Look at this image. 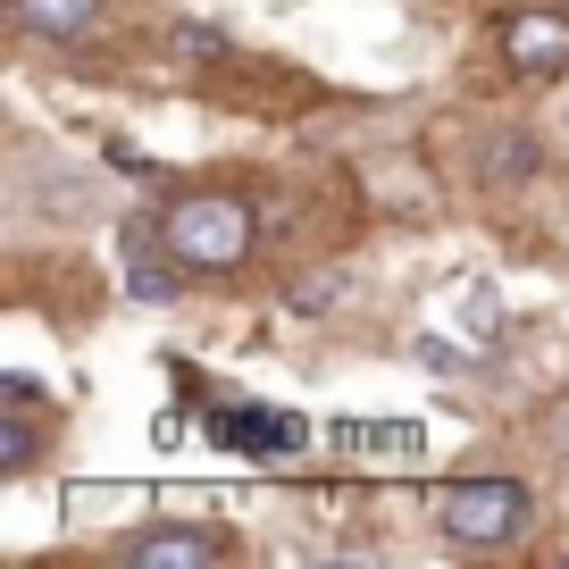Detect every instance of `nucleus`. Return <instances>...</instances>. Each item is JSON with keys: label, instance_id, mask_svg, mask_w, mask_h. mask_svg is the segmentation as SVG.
I'll return each instance as SVG.
<instances>
[{"label": "nucleus", "instance_id": "f257e3e1", "mask_svg": "<svg viewBox=\"0 0 569 569\" xmlns=\"http://www.w3.org/2000/svg\"><path fill=\"white\" fill-rule=\"evenodd\" d=\"M160 234L193 277H234L260 251V210L243 193H177L160 210Z\"/></svg>", "mask_w": 569, "mask_h": 569}, {"label": "nucleus", "instance_id": "f03ea898", "mask_svg": "<svg viewBox=\"0 0 569 569\" xmlns=\"http://www.w3.org/2000/svg\"><path fill=\"white\" fill-rule=\"evenodd\" d=\"M436 528L469 552H502L536 528V495L519 478H461V486H436Z\"/></svg>", "mask_w": 569, "mask_h": 569}, {"label": "nucleus", "instance_id": "7ed1b4c3", "mask_svg": "<svg viewBox=\"0 0 569 569\" xmlns=\"http://www.w3.org/2000/svg\"><path fill=\"white\" fill-rule=\"evenodd\" d=\"M201 436L218 452H243V461H293L310 427L293 410H268V402H243V393H210L201 402Z\"/></svg>", "mask_w": 569, "mask_h": 569}, {"label": "nucleus", "instance_id": "20e7f679", "mask_svg": "<svg viewBox=\"0 0 569 569\" xmlns=\"http://www.w3.org/2000/svg\"><path fill=\"white\" fill-rule=\"evenodd\" d=\"M495 51H502V68H511V76H536V84L569 76V0L511 9V18L495 26Z\"/></svg>", "mask_w": 569, "mask_h": 569}, {"label": "nucleus", "instance_id": "39448f33", "mask_svg": "<svg viewBox=\"0 0 569 569\" xmlns=\"http://www.w3.org/2000/svg\"><path fill=\"white\" fill-rule=\"evenodd\" d=\"M118 561L126 569H210V561H234V536L227 528H142L126 536Z\"/></svg>", "mask_w": 569, "mask_h": 569}, {"label": "nucleus", "instance_id": "423d86ee", "mask_svg": "<svg viewBox=\"0 0 569 569\" xmlns=\"http://www.w3.org/2000/svg\"><path fill=\"white\" fill-rule=\"evenodd\" d=\"M184 277H193V268L168 251L160 227H126V293H134V302H177Z\"/></svg>", "mask_w": 569, "mask_h": 569}, {"label": "nucleus", "instance_id": "0eeeda50", "mask_svg": "<svg viewBox=\"0 0 569 569\" xmlns=\"http://www.w3.org/2000/svg\"><path fill=\"white\" fill-rule=\"evenodd\" d=\"M478 177L502 184V193H511V184H536V177H545V142L519 134V126H502V134L478 142Z\"/></svg>", "mask_w": 569, "mask_h": 569}, {"label": "nucleus", "instance_id": "6e6552de", "mask_svg": "<svg viewBox=\"0 0 569 569\" xmlns=\"http://www.w3.org/2000/svg\"><path fill=\"white\" fill-rule=\"evenodd\" d=\"M9 18H18L26 34H42V42H76V34H92L101 0H9Z\"/></svg>", "mask_w": 569, "mask_h": 569}, {"label": "nucleus", "instance_id": "1a4fd4ad", "mask_svg": "<svg viewBox=\"0 0 569 569\" xmlns=\"http://www.w3.org/2000/svg\"><path fill=\"white\" fill-rule=\"evenodd\" d=\"M452 327L486 352V343H502V302L495 293H461V302H452Z\"/></svg>", "mask_w": 569, "mask_h": 569}, {"label": "nucleus", "instance_id": "9d476101", "mask_svg": "<svg viewBox=\"0 0 569 569\" xmlns=\"http://www.w3.org/2000/svg\"><path fill=\"white\" fill-rule=\"evenodd\" d=\"M26 469H34V419L9 410V419H0V478H26Z\"/></svg>", "mask_w": 569, "mask_h": 569}, {"label": "nucleus", "instance_id": "9b49d317", "mask_svg": "<svg viewBox=\"0 0 569 569\" xmlns=\"http://www.w3.org/2000/svg\"><path fill=\"white\" fill-rule=\"evenodd\" d=\"M336 293H343V277H336V268H327V277H302V284H293V310H327Z\"/></svg>", "mask_w": 569, "mask_h": 569}, {"label": "nucleus", "instance_id": "f8f14e48", "mask_svg": "<svg viewBox=\"0 0 569 569\" xmlns=\"http://www.w3.org/2000/svg\"><path fill=\"white\" fill-rule=\"evenodd\" d=\"M177 51L184 59H218V51H227V34H210V26H177Z\"/></svg>", "mask_w": 569, "mask_h": 569}, {"label": "nucleus", "instance_id": "ddd939ff", "mask_svg": "<svg viewBox=\"0 0 569 569\" xmlns=\"http://www.w3.org/2000/svg\"><path fill=\"white\" fill-rule=\"evenodd\" d=\"M0 402H9V410H34V402H42V386H34L26 369H9V377H0Z\"/></svg>", "mask_w": 569, "mask_h": 569}, {"label": "nucleus", "instance_id": "4468645a", "mask_svg": "<svg viewBox=\"0 0 569 569\" xmlns=\"http://www.w3.org/2000/svg\"><path fill=\"white\" fill-rule=\"evenodd\" d=\"M561 436H569V419H561Z\"/></svg>", "mask_w": 569, "mask_h": 569}]
</instances>
